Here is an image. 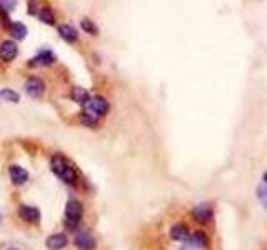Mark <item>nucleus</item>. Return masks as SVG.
<instances>
[{"mask_svg":"<svg viewBox=\"0 0 267 250\" xmlns=\"http://www.w3.org/2000/svg\"><path fill=\"white\" fill-rule=\"evenodd\" d=\"M257 199H259V202L262 204V207L267 210V187H266V185L257 187Z\"/></svg>","mask_w":267,"mask_h":250,"instance_id":"obj_21","label":"nucleus"},{"mask_svg":"<svg viewBox=\"0 0 267 250\" xmlns=\"http://www.w3.org/2000/svg\"><path fill=\"white\" fill-rule=\"evenodd\" d=\"M80 25H82V29L87 32V34L90 35H97L99 34V29H97V25L94 22H92L90 19H84L82 22H80Z\"/></svg>","mask_w":267,"mask_h":250,"instance_id":"obj_20","label":"nucleus"},{"mask_svg":"<svg viewBox=\"0 0 267 250\" xmlns=\"http://www.w3.org/2000/svg\"><path fill=\"white\" fill-rule=\"evenodd\" d=\"M55 55L52 54L50 50H42V52H39V55L37 57H34L29 62V65H50V63H54L55 62Z\"/></svg>","mask_w":267,"mask_h":250,"instance_id":"obj_10","label":"nucleus"},{"mask_svg":"<svg viewBox=\"0 0 267 250\" xmlns=\"http://www.w3.org/2000/svg\"><path fill=\"white\" fill-rule=\"evenodd\" d=\"M70 95H72V100H75L77 104H84V105H86V104L90 102V95H89V92L84 87H74Z\"/></svg>","mask_w":267,"mask_h":250,"instance_id":"obj_14","label":"nucleus"},{"mask_svg":"<svg viewBox=\"0 0 267 250\" xmlns=\"http://www.w3.org/2000/svg\"><path fill=\"white\" fill-rule=\"evenodd\" d=\"M0 97H2L3 100H9V102H12V104H17L19 100H20V97H19L17 92L10 90V88H3V90L0 92Z\"/></svg>","mask_w":267,"mask_h":250,"instance_id":"obj_19","label":"nucleus"},{"mask_svg":"<svg viewBox=\"0 0 267 250\" xmlns=\"http://www.w3.org/2000/svg\"><path fill=\"white\" fill-rule=\"evenodd\" d=\"M80 120H82V124L89 125V127H94V125H97V120H99V115H95L92 110H84L82 115H80Z\"/></svg>","mask_w":267,"mask_h":250,"instance_id":"obj_17","label":"nucleus"},{"mask_svg":"<svg viewBox=\"0 0 267 250\" xmlns=\"http://www.w3.org/2000/svg\"><path fill=\"white\" fill-rule=\"evenodd\" d=\"M19 215L22 217L25 222H32L37 224L40 219V212L37 207H30V205H20L19 207Z\"/></svg>","mask_w":267,"mask_h":250,"instance_id":"obj_8","label":"nucleus"},{"mask_svg":"<svg viewBox=\"0 0 267 250\" xmlns=\"http://www.w3.org/2000/svg\"><path fill=\"white\" fill-rule=\"evenodd\" d=\"M194 217H196L197 222L200 224H207V222L212 219V205L210 204H199L194 207Z\"/></svg>","mask_w":267,"mask_h":250,"instance_id":"obj_4","label":"nucleus"},{"mask_svg":"<svg viewBox=\"0 0 267 250\" xmlns=\"http://www.w3.org/2000/svg\"><path fill=\"white\" fill-rule=\"evenodd\" d=\"M171 237L174 240L187 242V239L191 237V232H189V229H187V225H185V224H176L171 229Z\"/></svg>","mask_w":267,"mask_h":250,"instance_id":"obj_11","label":"nucleus"},{"mask_svg":"<svg viewBox=\"0 0 267 250\" xmlns=\"http://www.w3.org/2000/svg\"><path fill=\"white\" fill-rule=\"evenodd\" d=\"M17 52H19V48L14 40H3V42L0 43V59H2L3 62L14 60L17 57Z\"/></svg>","mask_w":267,"mask_h":250,"instance_id":"obj_3","label":"nucleus"},{"mask_svg":"<svg viewBox=\"0 0 267 250\" xmlns=\"http://www.w3.org/2000/svg\"><path fill=\"white\" fill-rule=\"evenodd\" d=\"M87 108L89 110H92L95 115H105L109 112V102L104 99V97H94V99H90V102L87 104Z\"/></svg>","mask_w":267,"mask_h":250,"instance_id":"obj_7","label":"nucleus"},{"mask_svg":"<svg viewBox=\"0 0 267 250\" xmlns=\"http://www.w3.org/2000/svg\"><path fill=\"white\" fill-rule=\"evenodd\" d=\"M50 167H52V172L55 173L57 177L64 180L67 184H74L75 179H77V173H75V168L66 157L62 155H54L50 160Z\"/></svg>","mask_w":267,"mask_h":250,"instance_id":"obj_1","label":"nucleus"},{"mask_svg":"<svg viewBox=\"0 0 267 250\" xmlns=\"http://www.w3.org/2000/svg\"><path fill=\"white\" fill-rule=\"evenodd\" d=\"M37 12V2H29V14H35Z\"/></svg>","mask_w":267,"mask_h":250,"instance_id":"obj_22","label":"nucleus"},{"mask_svg":"<svg viewBox=\"0 0 267 250\" xmlns=\"http://www.w3.org/2000/svg\"><path fill=\"white\" fill-rule=\"evenodd\" d=\"M82 204L79 200H68L67 207H66V219H67V225L68 227H75L77 224L82 219Z\"/></svg>","mask_w":267,"mask_h":250,"instance_id":"obj_2","label":"nucleus"},{"mask_svg":"<svg viewBox=\"0 0 267 250\" xmlns=\"http://www.w3.org/2000/svg\"><path fill=\"white\" fill-rule=\"evenodd\" d=\"M207 242H209L207 235L200 230L191 233V237L187 239V244L191 245V247H196V249H205L207 247Z\"/></svg>","mask_w":267,"mask_h":250,"instance_id":"obj_13","label":"nucleus"},{"mask_svg":"<svg viewBox=\"0 0 267 250\" xmlns=\"http://www.w3.org/2000/svg\"><path fill=\"white\" fill-rule=\"evenodd\" d=\"M59 34H60V37H62L68 43H74L77 40V37H79L77 30L72 25H60L59 27Z\"/></svg>","mask_w":267,"mask_h":250,"instance_id":"obj_15","label":"nucleus"},{"mask_svg":"<svg viewBox=\"0 0 267 250\" xmlns=\"http://www.w3.org/2000/svg\"><path fill=\"white\" fill-rule=\"evenodd\" d=\"M262 179H264V182H266V184H267V172H266V173H264V177H262Z\"/></svg>","mask_w":267,"mask_h":250,"instance_id":"obj_23","label":"nucleus"},{"mask_svg":"<svg viewBox=\"0 0 267 250\" xmlns=\"http://www.w3.org/2000/svg\"><path fill=\"white\" fill-rule=\"evenodd\" d=\"M39 19L42 20L44 23H48V25H52V23L55 22V15H54V12H52V9H48V7H44V9L40 10Z\"/></svg>","mask_w":267,"mask_h":250,"instance_id":"obj_18","label":"nucleus"},{"mask_svg":"<svg viewBox=\"0 0 267 250\" xmlns=\"http://www.w3.org/2000/svg\"><path fill=\"white\" fill-rule=\"evenodd\" d=\"M74 242L80 250H94L95 249V239L92 237V233H89L86 230L77 233Z\"/></svg>","mask_w":267,"mask_h":250,"instance_id":"obj_6","label":"nucleus"},{"mask_svg":"<svg viewBox=\"0 0 267 250\" xmlns=\"http://www.w3.org/2000/svg\"><path fill=\"white\" fill-rule=\"evenodd\" d=\"M44 88H45V85H44V82L39 77L27 79V82H25V92L30 97H34V99H39V97L44 94Z\"/></svg>","mask_w":267,"mask_h":250,"instance_id":"obj_5","label":"nucleus"},{"mask_svg":"<svg viewBox=\"0 0 267 250\" xmlns=\"http://www.w3.org/2000/svg\"><path fill=\"white\" fill-rule=\"evenodd\" d=\"M67 237L64 235V233H54V235H50L47 239V249L48 250H60L64 249L67 245Z\"/></svg>","mask_w":267,"mask_h":250,"instance_id":"obj_12","label":"nucleus"},{"mask_svg":"<svg viewBox=\"0 0 267 250\" xmlns=\"http://www.w3.org/2000/svg\"><path fill=\"white\" fill-rule=\"evenodd\" d=\"M10 35L14 39H17V40H23V39H25V35H27V27L23 25V23H20V22H14V23H12V27H10Z\"/></svg>","mask_w":267,"mask_h":250,"instance_id":"obj_16","label":"nucleus"},{"mask_svg":"<svg viewBox=\"0 0 267 250\" xmlns=\"http://www.w3.org/2000/svg\"><path fill=\"white\" fill-rule=\"evenodd\" d=\"M9 173H10V179L14 184L17 185H22L29 180V173H27L25 168H22L20 165H10L9 168Z\"/></svg>","mask_w":267,"mask_h":250,"instance_id":"obj_9","label":"nucleus"}]
</instances>
